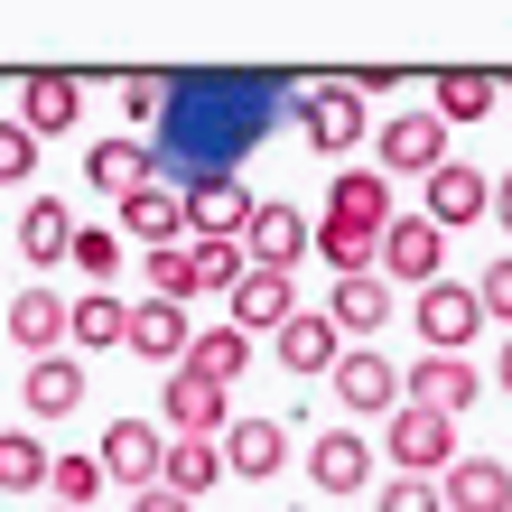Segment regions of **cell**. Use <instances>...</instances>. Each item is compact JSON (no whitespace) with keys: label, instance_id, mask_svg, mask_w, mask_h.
Listing matches in <instances>:
<instances>
[{"label":"cell","instance_id":"6da1fadb","mask_svg":"<svg viewBox=\"0 0 512 512\" xmlns=\"http://www.w3.org/2000/svg\"><path fill=\"white\" fill-rule=\"evenodd\" d=\"M382 457H391V475H429V485H438V475L447 466H457L466 457V447H457V419H438V410H391L382 419Z\"/></svg>","mask_w":512,"mask_h":512},{"label":"cell","instance_id":"7a4b0ae2","mask_svg":"<svg viewBox=\"0 0 512 512\" xmlns=\"http://www.w3.org/2000/svg\"><path fill=\"white\" fill-rule=\"evenodd\" d=\"M308 252H317V224L298 215L289 196H261V205H252V224H243V261H252V270H280V280H289Z\"/></svg>","mask_w":512,"mask_h":512},{"label":"cell","instance_id":"3957f363","mask_svg":"<svg viewBox=\"0 0 512 512\" xmlns=\"http://www.w3.org/2000/svg\"><path fill=\"white\" fill-rule=\"evenodd\" d=\"M159 429H168V438H215V447H224V429H233V391H224V382H196L187 364H177V373L159 382Z\"/></svg>","mask_w":512,"mask_h":512},{"label":"cell","instance_id":"277c9868","mask_svg":"<svg viewBox=\"0 0 512 512\" xmlns=\"http://www.w3.org/2000/svg\"><path fill=\"white\" fill-rule=\"evenodd\" d=\"M94 457H103V475H112L122 494H149V485L168 475V429H159V419H112Z\"/></svg>","mask_w":512,"mask_h":512},{"label":"cell","instance_id":"5b68a950","mask_svg":"<svg viewBox=\"0 0 512 512\" xmlns=\"http://www.w3.org/2000/svg\"><path fill=\"white\" fill-rule=\"evenodd\" d=\"M382 280L391 289H438L447 280V233L429 215H391V233H382Z\"/></svg>","mask_w":512,"mask_h":512},{"label":"cell","instance_id":"8992f818","mask_svg":"<svg viewBox=\"0 0 512 512\" xmlns=\"http://www.w3.org/2000/svg\"><path fill=\"white\" fill-rule=\"evenodd\" d=\"M326 391H336V410H354V419H391L401 410V364L373 354V345H345V364L326 373Z\"/></svg>","mask_w":512,"mask_h":512},{"label":"cell","instance_id":"52a82bcc","mask_svg":"<svg viewBox=\"0 0 512 512\" xmlns=\"http://www.w3.org/2000/svg\"><path fill=\"white\" fill-rule=\"evenodd\" d=\"M410 326H419V345H429V354H466V345H475V326H485V308H475V280H438V289H419Z\"/></svg>","mask_w":512,"mask_h":512},{"label":"cell","instance_id":"ba28073f","mask_svg":"<svg viewBox=\"0 0 512 512\" xmlns=\"http://www.w3.org/2000/svg\"><path fill=\"white\" fill-rule=\"evenodd\" d=\"M373 159L391 177H438L447 168V122L438 112H391V122L373 131Z\"/></svg>","mask_w":512,"mask_h":512},{"label":"cell","instance_id":"9c48e42d","mask_svg":"<svg viewBox=\"0 0 512 512\" xmlns=\"http://www.w3.org/2000/svg\"><path fill=\"white\" fill-rule=\"evenodd\" d=\"M298 131H308L317 159H345V149L364 140V94H354V84H308V94H298Z\"/></svg>","mask_w":512,"mask_h":512},{"label":"cell","instance_id":"30bf717a","mask_svg":"<svg viewBox=\"0 0 512 512\" xmlns=\"http://www.w3.org/2000/svg\"><path fill=\"white\" fill-rule=\"evenodd\" d=\"M243 224H252V196L224 168H196L187 177V233L196 243H243Z\"/></svg>","mask_w":512,"mask_h":512},{"label":"cell","instance_id":"8fae6325","mask_svg":"<svg viewBox=\"0 0 512 512\" xmlns=\"http://www.w3.org/2000/svg\"><path fill=\"white\" fill-rule=\"evenodd\" d=\"M270 354H280V373H298V382H326L345 364V336H336V317L326 308H298L280 336H270Z\"/></svg>","mask_w":512,"mask_h":512},{"label":"cell","instance_id":"7c38bea8","mask_svg":"<svg viewBox=\"0 0 512 512\" xmlns=\"http://www.w3.org/2000/svg\"><path fill=\"white\" fill-rule=\"evenodd\" d=\"M308 485H317L326 503L364 494V485H373V438H364V429H317V447H308Z\"/></svg>","mask_w":512,"mask_h":512},{"label":"cell","instance_id":"4fadbf2b","mask_svg":"<svg viewBox=\"0 0 512 512\" xmlns=\"http://www.w3.org/2000/svg\"><path fill=\"white\" fill-rule=\"evenodd\" d=\"M401 401L457 419V410H475V364H466V354H419V364L401 373Z\"/></svg>","mask_w":512,"mask_h":512},{"label":"cell","instance_id":"5bb4252c","mask_svg":"<svg viewBox=\"0 0 512 512\" xmlns=\"http://www.w3.org/2000/svg\"><path fill=\"white\" fill-rule=\"evenodd\" d=\"M419 187H429V196H419V215H429L438 233H466L475 215H494V187H485L466 159H447L438 177H419Z\"/></svg>","mask_w":512,"mask_h":512},{"label":"cell","instance_id":"9a60e30c","mask_svg":"<svg viewBox=\"0 0 512 512\" xmlns=\"http://www.w3.org/2000/svg\"><path fill=\"white\" fill-rule=\"evenodd\" d=\"M391 177L382 168H345L336 187H326V224H345V233H391Z\"/></svg>","mask_w":512,"mask_h":512},{"label":"cell","instance_id":"2e32d148","mask_svg":"<svg viewBox=\"0 0 512 512\" xmlns=\"http://www.w3.org/2000/svg\"><path fill=\"white\" fill-rule=\"evenodd\" d=\"M84 187L94 196H140V187H159V149H140V140H94L84 149Z\"/></svg>","mask_w":512,"mask_h":512},{"label":"cell","instance_id":"e0dca14e","mask_svg":"<svg viewBox=\"0 0 512 512\" xmlns=\"http://www.w3.org/2000/svg\"><path fill=\"white\" fill-rule=\"evenodd\" d=\"M10 122H19L28 140H56V131H75V122H84V84H75V75H28Z\"/></svg>","mask_w":512,"mask_h":512},{"label":"cell","instance_id":"ac0fdd59","mask_svg":"<svg viewBox=\"0 0 512 512\" xmlns=\"http://www.w3.org/2000/svg\"><path fill=\"white\" fill-rule=\"evenodd\" d=\"M224 326H243V336H280V326L298 317V280H280V270H243V289L224 298Z\"/></svg>","mask_w":512,"mask_h":512},{"label":"cell","instance_id":"d6986e66","mask_svg":"<svg viewBox=\"0 0 512 512\" xmlns=\"http://www.w3.org/2000/svg\"><path fill=\"white\" fill-rule=\"evenodd\" d=\"M391 308H401V289H391L382 270H364V280H336V289H326V317H336V336H345V345H354V336H382Z\"/></svg>","mask_w":512,"mask_h":512},{"label":"cell","instance_id":"ffe728a7","mask_svg":"<svg viewBox=\"0 0 512 512\" xmlns=\"http://www.w3.org/2000/svg\"><path fill=\"white\" fill-rule=\"evenodd\" d=\"M0 326H10V345L28 354V364H47V354H66V298H56V289H19V298H10V317H0Z\"/></svg>","mask_w":512,"mask_h":512},{"label":"cell","instance_id":"44dd1931","mask_svg":"<svg viewBox=\"0 0 512 512\" xmlns=\"http://www.w3.org/2000/svg\"><path fill=\"white\" fill-rule=\"evenodd\" d=\"M187 345H196V317L187 308H168V298H140V308H131V354H140V364H187Z\"/></svg>","mask_w":512,"mask_h":512},{"label":"cell","instance_id":"7402d4cb","mask_svg":"<svg viewBox=\"0 0 512 512\" xmlns=\"http://www.w3.org/2000/svg\"><path fill=\"white\" fill-rule=\"evenodd\" d=\"M289 466V419H233L224 429V475H243V485H261V475Z\"/></svg>","mask_w":512,"mask_h":512},{"label":"cell","instance_id":"603a6c76","mask_svg":"<svg viewBox=\"0 0 512 512\" xmlns=\"http://www.w3.org/2000/svg\"><path fill=\"white\" fill-rule=\"evenodd\" d=\"M438 494H447V512H512V466L503 457H457L438 475Z\"/></svg>","mask_w":512,"mask_h":512},{"label":"cell","instance_id":"cb8c5ba5","mask_svg":"<svg viewBox=\"0 0 512 512\" xmlns=\"http://www.w3.org/2000/svg\"><path fill=\"white\" fill-rule=\"evenodd\" d=\"M112 224H122V233H140V243L159 252L168 233H187V187H140V196H122V205H112Z\"/></svg>","mask_w":512,"mask_h":512},{"label":"cell","instance_id":"d4e9b609","mask_svg":"<svg viewBox=\"0 0 512 512\" xmlns=\"http://www.w3.org/2000/svg\"><path fill=\"white\" fill-rule=\"evenodd\" d=\"M66 345H75V354H112V345H131V308H122L112 289L75 298V308H66Z\"/></svg>","mask_w":512,"mask_h":512},{"label":"cell","instance_id":"484cf974","mask_svg":"<svg viewBox=\"0 0 512 512\" xmlns=\"http://www.w3.org/2000/svg\"><path fill=\"white\" fill-rule=\"evenodd\" d=\"M28 419H75L84 410V364L75 354H47V364H28Z\"/></svg>","mask_w":512,"mask_h":512},{"label":"cell","instance_id":"4316f807","mask_svg":"<svg viewBox=\"0 0 512 512\" xmlns=\"http://www.w3.org/2000/svg\"><path fill=\"white\" fill-rule=\"evenodd\" d=\"M19 252H28V261H66V252H75V215H66L56 196H28V205H19Z\"/></svg>","mask_w":512,"mask_h":512},{"label":"cell","instance_id":"83f0119b","mask_svg":"<svg viewBox=\"0 0 512 512\" xmlns=\"http://www.w3.org/2000/svg\"><path fill=\"white\" fill-rule=\"evenodd\" d=\"M243 364H252L243 326H196V345H187V373L196 382H243Z\"/></svg>","mask_w":512,"mask_h":512},{"label":"cell","instance_id":"f1b7e54d","mask_svg":"<svg viewBox=\"0 0 512 512\" xmlns=\"http://www.w3.org/2000/svg\"><path fill=\"white\" fill-rule=\"evenodd\" d=\"M47 475H56V457L38 429H0V494H47Z\"/></svg>","mask_w":512,"mask_h":512},{"label":"cell","instance_id":"f546056e","mask_svg":"<svg viewBox=\"0 0 512 512\" xmlns=\"http://www.w3.org/2000/svg\"><path fill=\"white\" fill-rule=\"evenodd\" d=\"M159 485L196 503L205 485H224V447L215 438H168V475H159Z\"/></svg>","mask_w":512,"mask_h":512},{"label":"cell","instance_id":"4dcf8cb0","mask_svg":"<svg viewBox=\"0 0 512 512\" xmlns=\"http://www.w3.org/2000/svg\"><path fill=\"white\" fill-rule=\"evenodd\" d=\"M494 103H503V84L475 75V66H457V75H438V103L429 112H438V122H485Z\"/></svg>","mask_w":512,"mask_h":512},{"label":"cell","instance_id":"1f68e13d","mask_svg":"<svg viewBox=\"0 0 512 512\" xmlns=\"http://www.w3.org/2000/svg\"><path fill=\"white\" fill-rule=\"evenodd\" d=\"M317 261L336 270V280H364V270H382V233H345V224H317Z\"/></svg>","mask_w":512,"mask_h":512},{"label":"cell","instance_id":"d6a6232c","mask_svg":"<svg viewBox=\"0 0 512 512\" xmlns=\"http://www.w3.org/2000/svg\"><path fill=\"white\" fill-rule=\"evenodd\" d=\"M187 261H196V298H233L243 289V243H187Z\"/></svg>","mask_w":512,"mask_h":512},{"label":"cell","instance_id":"836d02e7","mask_svg":"<svg viewBox=\"0 0 512 512\" xmlns=\"http://www.w3.org/2000/svg\"><path fill=\"white\" fill-rule=\"evenodd\" d=\"M140 270H149V298H168V308H187V298H196V261H187V243H159Z\"/></svg>","mask_w":512,"mask_h":512},{"label":"cell","instance_id":"e575fe53","mask_svg":"<svg viewBox=\"0 0 512 512\" xmlns=\"http://www.w3.org/2000/svg\"><path fill=\"white\" fill-rule=\"evenodd\" d=\"M112 485V475H103V457H56V475H47V494H56V512H84V503H94Z\"/></svg>","mask_w":512,"mask_h":512},{"label":"cell","instance_id":"d590c367","mask_svg":"<svg viewBox=\"0 0 512 512\" xmlns=\"http://www.w3.org/2000/svg\"><path fill=\"white\" fill-rule=\"evenodd\" d=\"M94 289H112V270H122V233H103V224H75V252H66Z\"/></svg>","mask_w":512,"mask_h":512},{"label":"cell","instance_id":"8d00e7d4","mask_svg":"<svg viewBox=\"0 0 512 512\" xmlns=\"http://www.w3.org/2000/svg\"><path fill=\"white\" fill-rule=\"evenodd\" d=\"M373 512H447V494L429 485V475H391V485L373 494Z\"/></svg>","mask_w":512,"mask_h":512},{"label":"cell","instance_id":"74e56055","mask_svg":"<svg viewBox=\"0 0 512 512\" xmlns=\"http://www.w3.org/2000/svg\"><path fill=\"white\" fill-rule=\"evenodd\" d=\"M475 308H485V326H512V252L475 270Z\"/></svg>","mask_w":512,"mask_h":512},{"label":"cell","instance_id":"f35d334b","mask_svg":"<svg viewBox=\"0 0 512 512\" xmlns=\"http://www.w3.org/2000/svg\"><path fill=\"white\" fill-rule=\"evenodd\" d=\"M28 168H38V140H28L10 112H0V187H28Z\"/></svg>","mask_w":512,"mask_h":512},{"label":"cell","instance_id":"ab89813d","mask_svg":"<svg viewBox=\"0 0 512 512\" xmlns=\"http://www.w3.org/2000/svg\"><path fill=\"white\" fill-rule=\"evenodd\" d=\"M122 112H131V122H159V112H168V84L159 75H131L122 84Z\"/></svg>","mask_w":512,"mask_h":512},{"label":"cell","instance_id":"60d3db41","mask_svg":"<svg viewBox=\"0 0 512 512\" xmlns=\"http://www.w3.org/2000/svg\"><path fill=\"white\" fill-rule=\"evenodd\" d=\"M131 512H196L187 494H168V485H149V494H131Z\"/></svg>","mask_w":512,"mask_h":512},{"label":"cell","instance_id":"b9f144b4","mask_svg":"<svg viewBox=\"0 0 512 512\" xmlns=\"http://www.w3.org/2000/svg\"><path fill=\"white\" fill-rule=\"evenodd\" d=\"M494 224L512 233V177H503V187H494Z\"/></svg>","mask_w":512,"mask_h":512},{"label":"cell","instance_id":"7bdbcfd3","mask_svg":"<svg viewBox=\"0 0 512 512\" xmlns=\"http://www.w3.org/2000/svg\"><path fill=\"white\" fill-rule=\"evenodd\" d=\"M494 391H512V336H503V354H494Z\"/></svg>","mask_w":512,"mask_h":512}]
</instances>
